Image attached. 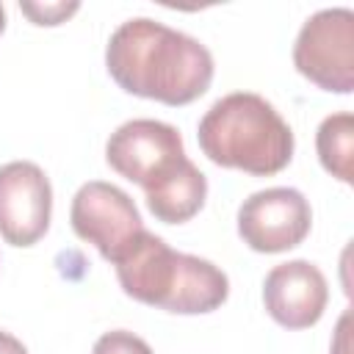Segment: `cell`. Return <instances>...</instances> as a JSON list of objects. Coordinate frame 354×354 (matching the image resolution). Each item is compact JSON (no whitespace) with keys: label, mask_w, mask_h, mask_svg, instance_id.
<instances>
[{"label":"cell","mask_w":354,"mask_h":354,"mask_svg":"<svg viewBox=\"0 0 354 354\" xmlns=\"http://www.w3.org/2000/svg\"><path fill=\"white\" fill-rule=\"evenodd\" d=\"M91 354H152L149 343L127 329H111L97 337Z\"/></svg>","instance_id":"11"},{"label":"cell","mask_w":354,"mask_h":354,"mask_svg":"<svg viewBox=\"0 0 354 354\" xmlns=\"http://www.w3.org/2000/svg\"><path fill=\"white\" fill-rule=\"evenodd\" d=\"M72 230L91 243L108 263H119L144 235V221L136 202L116 185L91 180L77 188L69 207Z\"/></svg>","instance_id":"6"},{"label":"cell","mask_w":354,"mask_h":354,"mask_svg":"<svg viewBox=\"0 0 354 354\" xmlns=\"http://www.w3.org/2000/svg\"><path fill=\"white\" fill-rule=\"evenodd\" d=\"M19 8L33 25H61L80 8V3H19Z\"/></svg>","instance_id":"12"},{"label":"cell","mask_w":354,"mask_h":354,"mask_svg":"<svg viewBox=\"0 0 354 354\" xmlns=\"http://www.w3.org/2000/svg\"><path fill=\"white\" fill-rule=\"evenodd\" d=\"M3 30H6V8L0 6V33H3Z\"/></svg>","instance_id":"15"},{"label":"cell","mask_w":354,"mask_h":354,"mask_svg":"<svg viewBox=\"0 0 354 354\" xmlns=\"http://www.w3.org/2000/svg\"><path fill=\"white\" fill-rule=\"evenodd\" d=\"M329 288L321 268L310 260H288L274 266L263 282L266 313L285 329L315 326L326 310Z\"/></svg>","instance_id":"9"},{"label":"cell","mask_w":354,"mask_h":354,"mask_svg":"<svg viewBox=\"0 0 354 354\" xmlns=\"http://www.w3.org/2000/svg\"><path fill=\"white\" fill-rule=\"evenodd\" d=\"M0 354H28V348L22 346V340L0 329Z\"/></svg>","instance_id":"14"},{"label":"cell","mask_w":354,"mask_h":354,"mask_svg":"<svg viewBox=\"0 0 354 354\" xmlns=\"http://www.w3.org/2000/svg\"><path fill=\"white\" fill-rule=\"evenodd\" d=\"M196 138L207 160L254 177H271L293 158L290 124L254 91H232L216 100L199 119Z\"/></svg>","instance_id":"3"},{"label":"cell","mask_w":354,"mask_h":354,"mask_svg":"<svg viewBox=\"0 0 354 354\" xmlns=\"http://www.w3.org/2000/svg\"><path fill=\"white\" fill-rule=\"evenodd\" d=\"M348 324H351V313H343V318L337 324V337H335L329 354H348Z\"/></svg>","instance_id":"13"},{"label":"cell","mask_w":354,"mask_h":354,"mask_svg":"<svg viewBox=\"0 0 354 354\" xmlns=\"http://www.w3.org/2000/svg\"><path fill=\"white\" fill-rule=\"evenodd\" d=\"M105 160L116 174L141 185L147 199L163 194L194 166L185 158L180 130L158 119L119 124L105 144Z\"/></svg>","instance_id":"4"},{"label":"cell","mask_w":354,"mask_h":354,"mask_svg":"<svg viewBox=\"0 0 354 354\" xmlns=\"http://www.w3.org/2000/svg\"><path fill=\"white\" fill-rule=\"evenodd\" d=\"M105 66L122 91L171 108L199 100L216 69L199 39L147 17L127 19L111 33Z\"/></svg>","instance_id":"1"},{"label":"cell","mask_w":354,"mask_h":354,"mask_svg":"<svg viewBox=\"0 0 354 354\" xmlns=\"http://www.w3.org/2000/svg\"><path fill=\"white\" fill-rule=\"evenodd\" d=\"M116 279L130 299L177 315L213 313L230 296V279L216 263L177 252L147 230L116 263Z\"/></svg>","instance_id":"2"},{"label":"cell","mask_w":354,"mask_h":354,"mask_svg":"<svg viewBox=\"0 0 354 354\" xmlns=\"http://www.w3.org/2000/svg\"><path fill=\"white\" fill-rule=\"evenodd\" d=\"M293 66L324 91H354V11L324 8L313 14L293 44Z\"/></svg>","instance_id":"5"},{"label":"cell","mask_w":354,"mask_h":354,"mask_svg":"<svg viewBox=\"0 0 354 354\" xmlns=\"http://www.w3.org/2000/svg\"><path fill=\"white\" fill-rule=\"evenodd\" d=\"M313 227V210L301 191L296 188H266L254 191L238 207V235L241 241L263 254H279L296 249Z\"/></svg>","instance_id":"7"},{"label":"cell","mask_w":354,"mask_h":354,"mask_svg":"<svg viewBox=\"0 0 354 354\" xmlns=\"http://www.w3.org/2000/svg\"><path fill=\"white\" fill-rule=\"evenodd\" d=\"M315 149L321 166L340 183L354 180V116L348 111L332 113L318 124Z\"/></svg>","instance_id":"10"},{"label":"cell","mask_w":354,"mask_h":354,"mask_svg":"<svg viewBox=\"0 0 354 354\" xmlns=\"http://www.w3.org/2000/svg\"><path fill=\"white\" fill-rule=\"evenodd\" d=\"M53 218V185L41 166L11 160L0 166V238L11 246H33Z\"/></svg>","instance_id":"8"}]
</instances>
